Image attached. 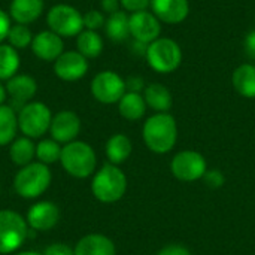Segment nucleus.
Listing matches in <instances>:
<instances>
[{
	"mask_svg": "<svg viewBox=\"0 0 255 255\" xmlns=\"http://www.w3.org/2000/svg\"><path fill=\"white\" fill-rule=\"evenodd\" d=\"M142 139L146 148L155 154L170 152L178 140V124L169 112L154 114L143 123Z\"/></svg>",
	"mask_w": 255,
	"mask_h": 255,
	"instance_id": "nucleus-1",
	"label": "nucleus"
},
{
	"mask_svg": "<svg viewBox=\"0 0 255 255\" xmlns=\"http://www.w3.org/2000/svg\"><path fill=\"white\" fill-rule=\"evenodd\" d=\"M63 169L73 178L84 179L94 173L97 157L91 145L82 140H73L61 148L60 157Z\"/></svg>",
	"mask_w": 255,
	"mask_h": 255,
	"instance_id": "nucleus-2",
	"label": "nucleus"
},
{
	"mask_svg": "<svg viewBox=\"0 0 255 255\" xmlns=\"http://www.w3.org/2000/svg\"><path fill=\"white\" fill-rule=\"evenodd\" d=\"M91 191L99 202L115 203L121 200L127 191V176L118 166L108 163L96 172Z\"/></svg>",
	"mask_w": 255,
	"mask_h": 255,
	"instance_id": "nucleus-3",
	"label": "nucleus"
},
{
	"mask_svg": "<svg viewBox=\"0 0 255 255\" xmlns=\"http://www.w3.org/2000/svg\"><path fill=\"white\" fill-rule=\"evenodd\" d=\"M51 170L40 161L30 163L15 175L13 188L15 193L24 199H36L42 196L51 185Z\"/></svg>",
	"mask_w": 255,
	"mask_h": 255,
	"instance_id": "nucleus-4",
	"label": "nucleus"
},
{
	"mask_svg": "<svg viewBox=\"0 0 255 255\" xmlns=\"http://www.w3.org/2000/svg\"><path fill=\"white\" fill-rule=\"evenodd\" d=\"M146 61L154 72L167 75L181 66L182 49L176 40L160 36L146 46Z\"/></svg>",
	"mask_w": 255,
	"mask_h": 255,
	"instance_id": "nucleus-5",
	"label": "nucleus"
},
{
	"mask_svg": "<svg viewBox=\"0 0 255 255\" xmlns=\"http://www.w3.org/2000/svg\"><path fill=\"white\" fill-rule=\"evenodd\" d=\"M28 238V224L15 211H0V254L16 253Z\"/></svg>",
	"mask_w": 255,
	"mask_h": 255,
	"instance_id": "nucleus-6",
	"label": "nucleus"
},
{
	"mask_svg": "<svg viewBox=\"0 0 255 255\" xmlns=\"http://www.w3.org/2000/svg\"><path fill=\"white\" fill-rule=\"evenodd\" d=\"M51 109L42 102L25 103L18 114V128L30 139L42 137L51 127Z\"/></svg>",
	"mask_w": 255,
	"mask_h": 255,
	"instance_id": "nucleus-7",
	"label": "nucleus"
},
{
	"mask_svg": "<svg viewBox=\"0 0 255 255\" xmlns=\"http://www.w3.org/2000/svg\"><path fill=\"white\" fill-rule=\"evenodd\" d=\"M46 22L49 30L60 37H73L84 30L82 13L66 3L54 4L46 13Z\"/></svg>",
	"mask_w": 255,
	"mask_h": 255,
	"instance_id": "nucleus-8",
	"label": "nucleus"
},
{
	"mask_svg": "<svg viewBox=\"0 0 255 255\" xmlns=\"http://www.w3.org/2000/svg\"><path fill=\"white\" fill-rule=\"evenodd\" d=\"M170 172L172 175L182 182H196L203 179L205 173L208 172L206 158L193 149H184L175 154L170 161Z\"/></svg>",
	"mask_w": 255,
	"mask_h": 255,
	"instance_id": "nucleus-9",
	"label": "nucleus"
},
{
	"mask_svg": "<svg viewBox=\"0 0 255 255\" xmlns=\"http://www.w3.org/2000/svg\"><path fill=\"white\" fill-rule=\"evenodd\" d=\"M126 93V81L117 72L103 70L97 73L91 81V94L97 102L103 105L118 103Z\"/></svg>",
	"mask_w": 255,
	"mask_h": 255,
	"instance_id": "nucleus-10",
	"label": "nucleus"
},
{
	"mask_svg": "<svg viewBox=\"0 0 255 255\" xmlns=\"http://www.w3.org/2000/svg\"><path fill=\"white\" fill-rule=\"evenodd\" d=\"M88 58L78 51L63 52L54 61V73L57 78L66 82H75L82 79L88 72Z\"/></svg>",
	"mask_w": 255,
	"mask_h": 255,
	"instance_id": "nucleus-11",
	"label": "nucleus"
},
{
	"mask_svg": "<svg viewBox=\"0 0 255 255\" xmlns=\"http://www.w3.org/2000/svg\"><path fill=\"white\" fill-rule=\"evenodd\" d=\"M161 33L160 19L148 10L130 13V34L143 45L157 40Z\"/></svg>",
	"mask_w": 255,
	"mask_h": 255,
	"instance_id": "nucleus-12",
	"label": "nucleus"
},
{
	"mask_svg": "<svg viewBox=\"0 0 255 255\" xmlns=\"http://www.w3.org/2000/svg\"><path fill=\"white\" fill-rule=\"evenodd\" d=\"M49 131L58 143L73 142L81 131V118L73 111H61L52 117Z\"/></svg>",
	"mask_w": 255,
	"mask_h": 255,
	"instance_id": "nucleus-13",
	"label": "nucleus"
},
{
	"mask_svg": "<svg viewBox=\"0 0 255 255\" xmlns=\"http://www.w3.org/2000/svg\"><path fill=\"white\" fill-rule=\"evenodd\" d=\"M60 220L58 206L52 202L43 200L34 203L27 212V224L31 230L36 232H48L57 226Z\"/></svg>",
	"mask_w": 255,
	"mask_h": 255,
	"instance_id": "nucleus-14",
	"label": "nucleus"
},
{
	"mask_svg": "<svg viewBox=\"0 0 255 255\" xmlns=\"http://www.w3.org/2000/svg\"><path fill=\"white\" fill-rule=\"evenodd\" d=\"M31 51L33 54L42 60V61H55L63 52H64V43L63 37L55 34L51 30L39 31L31 42Z\"/></svg>",
	"mask_w": 255,
	"mask_h": 255,
	"instance_id": "nucleus-15",
	"label": "nucleus"
},
{
	"mask_svg": "<svg viewBox=\"0 0 255 255\" xmlns=\"http://www.w3.org/2000/svg\"><path fill=\"white\" fill-rule=\"evenodd\" d=\"M152 13L166 24H179L190 13L188 0H151Z\"/></svg>",
	"mask_w": 255,
	"mask_h": 255,
	"instance_id": "nucleus-16",
	"label": "nucleus"
},
{
	"mask_svg": "<svg viewBox=\"0 0 255 255\" xmlns=\"http://www.w3.org/2000/svg\"><path fill=\"white\" fill-rule=\"evenodd\" d=\"M6 91L7 96L13 100V103L21 105V108L31 102V99L34 97L36 91H37V84L36 79L31 78L30 75H15L13 78H10L9 81H6Z\"/></svg>",
	"mask_w": 255,
	"mask_h": 255,
	"instance_id": "nucleus-17",
	"label": "nucleus"
},
{
	"mask_svg": "<svg viewBox=\"0 0 255 255\" xmlns=\"http://www.w3.org/2000/svg\"><path fill=\"white\" fill-rule=\"evenodd\" d=\"M43 0H12L9 4V16L16 24L28 25L43 13Z\"/></svg>",
	"mask_w": 255,
	"mask_h": 255,
	"instance_id": "nucleus-18",
	"label": "nucleus"
},
{
	"mask_svg": "<svg viewBox=\"0 0 255 255\" xmlns=\"http://www.w3.org/2000/svg\"><path fill=\"white\" fill-rule=\"evenodd\" d=\"M75 250V255H117L115 244L105 235L91 233L84 236Z\"/></svg>",
	"mask_w": 255,
	"mask_h": 255,
	"instance_id": "nucleus-19",
	"label": "nucleus"
},
{
	"mask_svg": "<svg viewBox=\"0 0 255 255\" xmlns=\"http://www.w3.org/2000/svg\"><path fill=\"white\" fill-rule=\"evenodd\" d=\"M143 99L146 102V106L155 111V114L169 112L173 105V97L170 90L160 82H152L146 85L143 90Z\"/></svg>",
	"mask_w": 255,
	"mask_h": 255,
	"instance_id": "nucleus-20",
	"label": "nucleus"
},
{
	"mask_svg": "<svg viewBox=\"0 0 255 255\" xmlns=\"http://www.w3.org/2000/svg\"><path fill=\"white\" fill-rule=\"evenodd\" d=\"M146 102L143 94L136 91H127L118 102V112L127 121H139L146 114Z\"/></svg>",
	"mask_w": 255,
	"mask_h": 255,
	"instance_id": "nucleus-21",
	"label": "nucleus"
},
{
	"mask_svg": "<svg viewBox=\"0 0 255 255\" xmlns=\"http://www.w3.org/2000/svg\"><path fill=\"white\" fill-rule=\"evenodd\" d=\"M232 84L236 93L245 99H255V64L244 63L232 75Z\"/></svg>",
	"mask_w": 255,
	"mask_h": 255,
	"instance_id": "nucleus-22",
	"label": "nucleus"
},
{
	"mask_svg": "<svg viewBox=\"0 0 255 255\" xmlns=\"http://www.w3.org/2000/svg\"><path fill=\"white\" fill-rule=\"evenodd\" d=\"M105 151H106V157H108L109 163L120 166L124 161H127V158L131 155L133 145H131V140L128 139V136H126L123 133H117L108 139Z\"/></svg>",
	"mask_w": 255,
	"mask_h": 255,
	"instance_id": "nucleus-23",
	"label": "nucleus"
},
{
	"mask_svg": "<svg viewBox=\"0 0 255 255\" xmlns=\"http://www.w3.org/2000/svg\"><path fill=\"white\" fill-rule=\"evenodd\" d=\"M105 30L109 39L115 42L126 40L130 36V15L126 10L111 13L105 22Z\"/></svg>",
	"mask_w": 255,
	"mask_h": 255,
	"instance_id": "nucleus-24",
	"label": "nucleus"
},
{
	"mask_svg": "<svg viewBox=\"0 0 255 255\" xmlns=\"http://www.w3.org/2000/svg\"><path fill=\"white\" fill-rule=\"evenodd\" d=\"M76 48L85 58H97L103 51V39L97 31L84 28L76 36Z\"/></svg>",
	"mask_w": 255,
	"mask_h": 255,
	"instance_id": "nucleus-25",
	"label": "nucleus"
},
{
	"mask_svg": "<svg viewBox=\"0 0 255 255\" xmlns=\"http://www.w3.org/2000/svg\"><path fill=\"white\" fill-rule=\"evenodd\" d=\"M9 155H10V160L16 166L24 167V166L33 163V158L36 155V146L30 137L22 136L12 142V145L9 148Z\"/></svg>",
	"mask_w": 255,
	"mask_h": 255,
	"instance_id": "nucleus-26",
	"label": "nucleus"
},
{
	"mask_svg": "<svg viewBox=\"0 0 255 255\" xmlns=\"http://www.w3.org/2000/svg\"><path fill=\"white\" fill-rule=\"evenodd\" d=\"M21 60L18 51L9 43H0V81H9L18 73Z\"/></svg>",
	"mask_w": 255,
	"mask_h": 255,
	"instance_id": "nucleus-27",
	"label": "nucleus"
},
{
	"mask_svg": "<svg viewBox=\"0 0 255 255\" xmlns=\"http://www.w3.org/2000/svg\"><path fill=\"white\" fill-rule=\"evenodd\" d=\"M18 130V115L7 105H0V146L15 140Z\"/></svg>",
	"mask_w": 255,
	"mask_h": 255,
	"instance_id": "nucleus-28",
	"label": "nucleus"
},
{
	"mask_svg": "<svg viewBox=\"0 0 255 255\" xmlns=\"http://www.w3.org/2000/svg\"><path fill=\"white\" fill-rule=\"evenodd\" d=\"M33 33L31 30L28 28V25H24V24H12L10 28H9V33H7V42L10 46H13L16 51L18 49H25L28 46H31V42H33Z\"/></svg>",
	"mask_w": 255,
	"mask_h": 255,
	"instance_id": "nucleus-29",
	"label": "nucleus"
},
{
	"mask_svg": "<svg viewBox=\"0 0 255 255\" xmlns=\"http://www.w3.org/2000/svg\"><path fill=\"white\" fill-rule=\"evenodd\" d=\"M36 157L43 164H52L61 157V146L54 139H43L36 145Z\"/></svg>",
	"mask_w": 255,
	"mask_h": 255,
	"instance_id": "nucleus-30",
	"label": "nucleus"
},
{
	"mask_svg": "<svg viewBox=\"0 0 255 255\" xmlns=\"http://www.w3.org/2000/svg\"><path fill=\"white\" fill-rule=\"evenodd\" d=\"M82 18H84V28H87V30H94V31H97V30H99L100 27H103L105 22H106L103 12L96 10V9H91V10L85 12V13L82 15Z\"/></svg>",
	"mask_w": 255,
	"mask_h": 255,
	"instance_id": "nucleus-31",
	"label": "nucleus"
},
{
	"mask_svg": "<svg viewBox=\"0 0 255 255\" xmlns=\"http://www.w3.org/2000/svg\"><path fill=\"white\" fill-rule=\"evenodd\" d=\"M203 179L209 188H221L226 184V178H224L223 172L217 170V169H208Z\"/></svg>",
	"mask_w": 255,
	"mask_h": 255,
	"instance_id": "nucleus-32",
	"label": "nucleus"
},
{
	"mask_svg": "<svg viewBox=\"0 0 255 255\" xmlns=\"http://www.w3.org/2000/svg\"><path fill=\"white\" fill-rule=\"evenodd\" d=\"M120 3H121V7L130 13L146 10L151 6V0H120Z\"/></svg>",
	"mask_w": 255,
	"mask_h": 255,
	"instance_id": "nucleus-33",
	"label": "nucleus"
},
{
	"mask_svg": "<svg viewBox=\"0 0 255 255\" xmlns=\"http://www.w3.org/2000/svg\"><path fill=\"white\" fill-rule=\"evenodd\" d=\"M43 255H75V250L66 244L55 242V244H51L49 247H46Z\"/></svg>",
	"mask_w": 255,
	"mask_h": 255,
	"instance_id": "nucleus-34",
	"label": "nucleus"
},
{
	"mask_svg": "<svg viewBox=\"0 0 255 255\" xmlns=\"http://www.w3.org/2000/svg\"><path fill=\"white\" fill-rule=\"evenodd\" d=\"M155 255H193L191 251L181 244H169L163 247Z\"/></svg>",
	"mask_w": 255,
	"mask_h": 255,
	"instance_id": "nucleus-35",
	"label": "nucleus"
},
{
	"mask_svg": "<svg viewBox=\"0 0 255 255\" xmlns=\"http://www.w3.org/2000/svg\"><path fill=\"white\" fill-rule=\"evenodd\" d=\"M10 16L9 13H6L3 9H0V43H3V40L7 37L9 28H10Z\"/></svg>",
	"mask_w": 255,
	"mask_h": 255,
	"instance_id": "nucleus-36",
	"label": "nucleus"
},
{
	"mask_svg": "<svg viewBox=\"0 0 255 255\" xmlns=\"http://www.w3.org/2000/svg\"><path fill=\"white\" fill-rule=\"evenodd\" d=\"M102 10L103 12H106V13H115V12H118L120 10V6H121V3H120V0H102Z\"/></svg>",
	"mask_w": 255,
	"mask_h": 255,
	"instance_id": "nucleus-37",
	"label": "nucleus"
},
{
	"mask_svg": "<svg viewBox=\"0 0 255 255\" xmlns=\"http://www.w3.org/2000/svg\"><path fill=\"white\" fill-rule=\"evenodd\" d=\"M245 49L248 55L255 58V30H251L245 37Z\"/></svg>",
	"mask_w": 255,
	"mask_h": 255,
	"instance_id": "nucleus-38",
	"label": "nucleus"
},
{
	"mask_svg": "<svg viewBox=\"0 0 255 255\" xmlns=\"http://www.w3.org/2000/svg\"><path fill=\"white\" fill-rule=\"evenodd\" d=\"M6 97H7V91H6V87L1 84V81H0V105H4V100H6Z\"/></svg>",
	"mask_w": 255,
	"mask_h": 255,
	"instance_id": "nucleus-39",
	"label": "nucleus"
},
{
	"mask_svg": "<svg viewBox=\"0 0 255 255\" xmlns=\"http://www.w3.org/2000/svg\"><path fill=\"white\" fill-rule=\"evenodd\" d=\"M13 255H43V254H39V253H36V251H22V253H16V254Z\"/></svg>",
	"mask_w": 255,
	"mask_h": 255,
	"instance_id": "nucleus-40",
	"label": "nucleus"
}]
</instances>
